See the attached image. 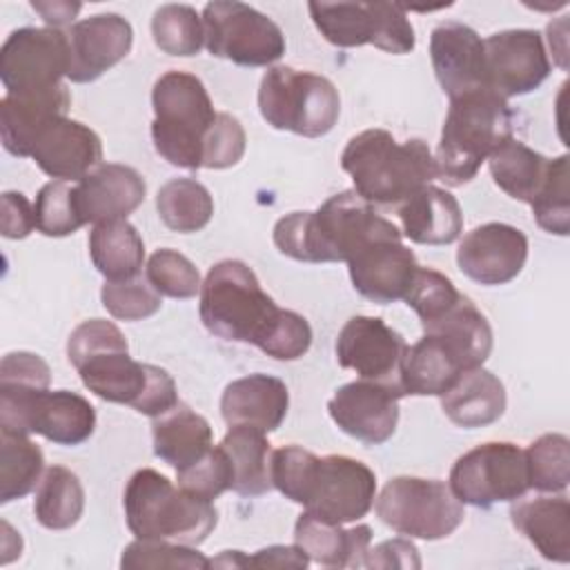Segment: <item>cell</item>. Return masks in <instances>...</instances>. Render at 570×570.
I'll return each mask as SVG.
<instances>
[{"label":"cell","instance_id":"obj_50","mask_svg":"<svg viewBox=\"0 0 570 570\" xmlns=\"http://www.w3.org/2000/svg\"><path fill=\"white\" fill-rule=\"evenodd\" d=\"M312 345V327L305 316L292 309H283L269 338L261 347L267 356L276 361H296Z\"/></svg>","mask_w":570,"mask_h":570},{"label":"cell","instance_id":"obj_6","mask_svg":"<svg viewBox=\"0 0 570 570\" xmlns=\"http://www.w3.org/2000/svg\"><path fill=\"white\" fill-rule=\"evenodd\" d=\"M198 312L214 336L252 343L261 350L283 309L263 292L249 265L227 258L207 272L200 285Z\"/></svg>","mask_w":570,"mask_h":570},{"label":"cell","instance_id":"obj_46","mask_svg":"<svg viewBox=\"0 0 570 570\" xmlns=\"http://www.w3.org/2000/svg\"><path fill=\"white\" fill-rule=\"evenodd\" d=\"M100 301L105 309L120 321H142L154 316L163 301L160 294L149 285L147 278L129 281H105L100 289Z\"/></svg>","mask_w":570,"mask_h":570},{"label":"cell","instance_id":"obj_3","mask_svg":"<svg viewBox=\"0 0 570 570\" xmlns=\"http://www.w3.org/2000/svg\"><path fill=\"white\" fill-rule=\"evenodd\" d=\"M341 167L352 176L354 191L372 205H399L436 178L434 156L423 140L396 142L385 129L352 136Z\"/></svg>","mask_w":570,"mask_h":570},{"label":"cell","instance_id":"obj_30","mask_svg":"<svg viewBox=\"0 0 570 570\" xmlns=\"http://www.w3.org/2000/svg\"><path fill=\"white\" fill-rule=\"evenodd\" d=\"M443 414L463 430L485 428L505 412V387L485 367L463 370L441 394Z\"/></svg>","mask_w":570,"mask_h":570},{"label":"cell","instance_id":"obj_53","mask_svg":"<svg viewBox=\"0 0 570 570\" xmlns=\"http://www.w3.org/2000/svg\"><path fill=\"white\" fill-rule=\"evenodd\" d=\"M365 568H421V559L412 541L387 539L367 550Z\"/></svg>","mask_w":570,"mask_h":570},{"label":"cell","instance_id":"obj_11","mask_svg":"<svg viewBox=\"0 0 570 570\" xmlns=\"http://www.w3.org/2000/svg\"><path fill=\"white\" fill-rule=\"evenodd\" d=\"M309 16L334 47L374 45L387 53H410L414 27L401 4L392 2H309Z\"/></svg>","mask_w":570,"mask_h":570},{"label":"cell","instance_id":"obj_10","mask_svg":"<svg viewBox=\"0 0 570 570\" xmlns=\"http://www.w3.org/2000/svg\"><path fill=\"white\" fill-rule=\"evenodd\" d=\"M376 517L399 534L436 541L463 523V503L439 479L394 476L379 499Z\"/></svg>","mask_w":570,"mask_h":570},{"label":"cell","instance_id":"obj_18","mask_svg":"<svg viewBox=\"0 0 570 570\" xmlns=\"http://www.w3.org/2000/svg\"><path fill=\"white\" fill-rule=\"evenodd\" d=\"M401 396L396 387L361 379L341 385L330 399L327 412L345 434L365 445H381L396 430Z\"/></svg>","mask_w":570,"mask_h":570},{"label":"cell","instance_id":"obj_19","mask_svg":"<svg viewBox=\"0 0 570 570\" xmlns=\"http://www.w3.org/2000/svg\"><path fill=\"white\" fill-rule=\"evenodd\" d=\"M528 258V238L505 223H485L463 236L456 249L459 269L479 285H505Z\"/></svg>","mask_w":570,"mask_h":570},{"label":"cell","instance_id":"obj_41","mask_svg":"<svg viewBox=\"0 0 570 570\" xmlns=\"http://www.w3.org/2000/svg\"><path fill=\"white\" fill-rule=\"evenodd\" d=\"M151 38L163 53L196 56L205 45L203 18L189 4H163L154 11Z\"/></svg>","mask_w":570,"mask_h":570},{"label":"cell","instance_id":"obj_26","mask_svg":"<svg viewBox=\"0 0 570 570\" xmlns=\"http://www.w3.org/2000/svg\"><path fill=\"white\" fill-rule=\"evenodd\" d=\"M287 385L269 374H249L232 381L220 396V414L229 428L247 425L274 432L287 416Z\"/></svg>","mask_w":570,"mask_h":570},{"label":"cell","instance_id":"obj_9","mask_svg":"<svg viewBox=\"0 0 570 570\" xmlns=\"http://www.w3.org/2000/svg\"><path fill=\"white\" fill-rule=\"evenodd\" d=\"M0 428L40 434L56 445H80L96 430V410L69 390L0 385Z\"/></svg>","mask_w":570,"mask_h":570},{"label":"cell","instance_id":"obj_48","mask_svg":"<svg viewBox=\"0 0 570 570\" xmlns=\"http://www.w3.org/2000/svg\"><path fill=\"white\" fill-rule=\"evenodd\" d=\"M459 296L461 292L445 274L432 267H419L403 301L419 314L423 325L439 316L443 309H448Z\"/></svg>","mask_w":570,"mask_h":570},{"label":"cell","instance_id":"obj_31","mask_svg":"<svg viewBox=\"0 0 570 570\" xmlns=\"http://www.w3.org/2000/svg\"><path fill=\"white\" fill-rule=\"evenodd\" d=\"M514 528L548 561H570V503L568 497H534L510 508Z\"/></svg>","mask_w":570,"mask_h":570},{"label":"cell","instance_id":"obj_8","mask_svg":"<svg viewBox=\"0 0 570 570\" xmlns=\"http://www.w3.org/2000/svg\"><path fill=\"white\" fill-rule=\"evenodd\" d=\"M258 109L263 120L278 131L321 138L338 120L341 96L325 76L276 65L261 78Z\"/></svg>","mask_w":570,"mask_h":570},{"label":"cell","instance_id":"obj_22","mask_svg":"<svg viewBox=\"0 0 570 570\" xmlns=\"http://www.w3.org/2000/svg\"><path fill=\"white\" fill-rule=\"evenodd\" d=\"M430 60L441 89L456 98L485 87L483 40L461 22H441L430 36Z\"/></svg>","mask_w":570,"mask_h":570},{"label":"cell","instance_id":"obj_1","mask_svg":"<svg viewBox=\"0 0 570 570\" xmlns=\"http://www.w3.org/2000/svg\"><path fill=\"white\" fill-rule=\"evenodd\" d=\"M67 356L82 385L102 401L131 405L151 419L178 405L174 379L158 365L134 361L127 338L111 321L80 323L67 341Z\"/></svg>","mask_w":570,"mask_h":570},{"label":"cell","instance_id":"obj_45","mask_svg":"<svg viewBox=\"0 0 570 570\" xmlns=\"http://www.w3.org/2000/svg\"><path fill=\"white\" fill-rule=\"evenodd\" d=\"M120 568L125 570H145V568H185V570H205L209 559L198 552L194 546L174 543V541H154L136 539L131 541L120 557Z\"/></svg>","mask_w":570,"mask_h":570},{"label":"cell","instance_id":"obj_51","mask_svg":"<svg viewBox=\"0 0 570 570\" xmlns=\"http://www.w3.org/2000/svg\"><path fill=\"white\" fill-rule=\"evenodd\" d=\"M51 370L33 352H11L0 363V385L49 387Z\"/></svg>","mask_w":570,"mask_h":570},{"label":"cell","instance_id":"obj_54","mask_svg":"<svg viewBox=\"0 0 570 570\" xmlns=\"http://www.w3.org/2000/svg\"><path fill=\"white\" fill-rule=\"evenodd\" d=\"M307 554L294 546H267L252 557H247V568H307Z\"/></svg>","mask_w":570,"mask_h":570},{"label":"cell","instance_id":"obj_5","mask_svg":"<svg viewBox=\"0 0 570 570\" xmlns=\"http://www.w3.org/2000/svg\"><path fill=\"white\" fill-rule=\"evenodd\" d=\"M127 528L136 539L200 546L218 523L214 501L174 485L165 474L142 468L131 474L122 494Z\"/></svg>","mask_w":570,"mask_h":570},{"label":"cell","instance_id":"obj_23","mask_svg":"<svg viewBox=\"0 0 570 570\" xmlns=\"http://www.w3.org/2000/svg\"><path fill=\"white\" fill-rule=\"evenodd\" d=\"M147 185L142 176L127 165L100 163L76 183L73 196L82 223H107L127 218L145 200Z\"/></svg>","mask_w":570,"mask_h":570},{"label":"cell","instance_id":"obj_13","mask_svg":"<svg viewBox=\"0 0 570 570\" xmlns=\"http://www.w3.org/2000/svg\"><path fill=\"white\" fill-rule=\"evenodd\" d=\"M376 499V474L352 456H314L298 505L327 523H354L363 519Z\"/></svg>","mask_w":570,"mask_h":570},{"label":"cell","instance_id":"obj_38","mask_svg":"<svg viewBox=\"0 0 570 570\" xmlns=\"http://www.w3.org/2000/svg\"><path fill=\"white\" fill-rule=\"evenodd\" d=\"M45 474L42 450L29 434L0 428V501L27 497Z\"/></svg>","mask_w":570,"mask_h":570},{"label":"cell","instance_id":"obj_21","mask_svg":"<svg viewBox=\"0 0 570 570\" xmlns=\"http://www.w3.org/2000/svg\"><path fill=\"white\" fill-rule=\"evenodd\" d=\"M347 269L363 298L387 305L405 298L419 263L401 240H374L347 261Z\"/></svg>","mask_w":570,"mask_h":570},{"label":"cell","instance_id":"obj_32","mask_svg":"<svg viewBox=\"0 0 570 570\" xmlns=\"http://www.w3.org/2000/svg\"><path fill=\"white\" fill-rule=\"evenodd\" d=\"M154 454L176 472L189 468L212 448V428L187 405H176L151 423Z\"/></svg>","mask_w":570,"mask_h":570},{"label":"cell","instance_id":"obj_35","mask_svg":"<svg viewBox=\"0 0 570 570\" xmlns=\"http://www.w3.org/2000/svg\"><path fill=\"white\" fill-rule=\"evenodd\" d=\"M461 372V363L445 350V345L423 334L421 341L405 347L399 383L403 396H441Z\"/></svg>","mask_w":570,"mask_h":570},{"label":"cell","instance_id":"obj_29","mask_svg":"<svg viewBox=\"0 0 570 570\" xmlns=\"http://www.w3.org/2000/svg\"><path fill=\"white\" fill-rule=\"evenodd\" d=\"M403 236L419 245H448L461 236L463 214L459 200L434 185H425L399 203Z\"/></svg>","mask_w":570,"mask_h":570},{"label":"cell","instance_id":"obj_49","mask_svg":"<svg viewBox=\"0 0 570 570\" xmlns=\"http://www.w3.org/2000/svg\"><path fill=\"white\" fill-rule=\"evenodd\" d=\"M247 136L240 120L232 114L218 111L203 142V167L227 169L234 167L245 154Z\"/></svg>","mask_w":570,"mask_h":570},{"label":"cell","instance_id":"obj_27","mask_svg":"<svg viewBox=\"0 0 570 570\" xmlns=\"http://www.w3.org/2000/svg\"><path fill=\"white\" fill-rule=\"evenodd\" d=\"M372 541V528L365 523L343 528L303 512L294 525V543L309 561L327 568H361Z\"/></svg>","mask_w":570,"mask_h":570},{"label":"cell","instance_id":"obj_47","mask_svg":"<svg viewBox=\"0 0 570 570\" xmlns=\"http://www.w3.org/2000/svg\"><path fill=\"white\" fill-rule=\"evenodd\" d=\"M178 485L205 501L218 499L225 490H232V463L220 445H212L205 456L185 470L176 472Z\"/></svg>","mask_w":570,"mask_h":570},{"label":"cell","instance_id":"obj_52","mask_svg":"<svg viewBox=\"0 0 570 570\" xmlns=\"http://www.w3.org/2000/svg\"><path fill=\"white\" fill-rule=\"evenodd\" d=\"M36 229L33 205L20 191L2 194V236L4 238H27Z\"/></svg>","mask_w":570,"mask_h":570},{"label":"cell","instance_id":"obj_12","mask_svg":"<svg viewBox=\"0 0 570 570\" xmlns=\"http://www.w3.org/2000/svg\"><path fill=\"white\" fill-rule=\"evenodd\" d=\"M205 47L240 67H267L285 53L281 27L258 9L236 0H214L203 9Z\"/></svg>","mask_w":570,"mask_h":570},{"label":"cell","instance_id":"obj_14","mask_svg":"<svg viewBox=\"0 0 570 570\" xmlns=\"http://www.w3.org/2000/svg\"><path fill=\"white\" fill-rule=\"evenodd\" d=\"M448 481L452 494L474 508L517 501L530 488L523 450L508 441H488L461 454Z\"/></svg>","mask_w":570,"mask_h":570},{"label":"cell","instance_id":"obj_56","mask_svg":"<svg viewBox=\"0 0 570 570\" xmlns=\"http://www.w3.org/2000/svg\"><path fill=\"white\" fill-rule=\"evenodd\" d=\"M247 568V554L240 550H225L216 559H209V568Z\"/></svg>","mask_w":570,"mask_h":570},{"label":"cell","instance_id":"obj_55","mask_svg":"<svg viewBox=\"0 0 570 570\" xmlns=\"http://www.w3.org/2000/svg\"><path fill=\"white\" fill-rule=\"evenodd\" d=\"M31 7L42 16L45 22H49L53 29L67 24L73 20V16L80 11L78 2H31Z\"/></svg>","mask_w":570,"mask_h":570},{"label":"cell","instance_id":"obj_16","mask_svg":"<svg viewBox=\"0 0 570 570\" xmlns=\"http://www.w3.org/2000/svg\"><path fill=\"white\" fill-rule=\"evenodd\" d=\"M485 87L501 98L534 91L550 73L543 38L534 29H508L483 40Z\"/></svg>","mask_w":570,"mask_h":570},{"label":"cell","instance_id":"obj_25","mask_svg":"<svg viewBox=\"0 0 570 570\" xmlns=\"http://www.w3.org/2000/svg\"><path fill=\"white\" fill-rule=\"evenodd\" d=\"M31 158L56 180H82L100 165L102 142L94 129L62 116L40 134Z\"/></svg>","mask_w":570,"mask_h":570},{"label":"cell","instance_id":"obj_33","mask_svg":"<svg viewBox=\"0 0 570 570\" xmlns=\"http://www.w3.org/2000/svg\"><path fill=\"white\" fill-rule=\"evenodd\" d=\"M220 448L232 463V490L240 497H261L272 485V448L265 432L247 425L229 428Z\"/></svg>","mask_w":570,"mask_h":570},{"label":"cell","instance_id":"obj_44","mask_svg":"<svg viewBox=\"0 0 570 570\" xmlns=\"http://www.w3.org/2000/svg\"><path fill=\"white\" fill-rule=\"evenodd\" d=\"M145 278L160 296L169 298H194L200 294L203 285L196 265L185 254L169 247H163L149 256Z\"/></svg>","mask_w":570,"mask_h":570},{"label":"cell","instance_id":"obj_34","mask_svg":"<svg viewBox=\"0 0 570 570\" xmlns=\"http://www.w3.org/2000/svg\"><path fill=\"white\" fill-rule=\"evenodd\" d=\"M89 256L107 281H129L140 276L145 243L127 218L107 220L94 225L89 234Z\"/></svg>","mask_w":570,"mask_h":570},{"label":"cell","instance_id":"obj_28","mask_svg":"<svg viewBox=\"0 0 570 570\" xmlns=\"http://www.w3.org/2000/svg\"><path fill=\"white\" fill-rule=\"evenodd\" d=\"M421 327L425 336L441 341L463 370L483 365L492 352V327L465 294Z\"/></svg>","mask_w":570,"mask_h":570},{"label":"cell","instance_id":"obj_4","mask_svg":"<svg viewBox=\"0 0 570 570\" xmlns=\"http://www.w3.org/2000/svg\"><path fill=\"white\" fill-rule=\"evenodd\" d=\"M512 122L508 100L488 87L450 98L434 156L436 176L450 187L470 183L488 156L512 138Z\"/></svg>","mask_w":570,"mask_h":570},{"label":"cell","instance_id":"obj_24","mask_svg":"<svg viewBox=\"0 0 570 570\" xmlns=\"http://www.w3.org/2000/svg\"><path fill=\"white\" fill-rule=\"evenodd\" d=\"M71 94L65 85L27 91L4 94L0 100V136L11 156L27 158L33 154L40 134L56 120L67 116Z\"/></svg>","mask_w":570,"mask_h":570},{"label":"cell","instance_id":"obj_40","mask_svg":"<svg viewBox=\"0 0 570 570\" xmlns=\"http://www.w3.org/2000/svg\"><path fill=\"white\" fill-rule=\"evenodd\" d=\"M528 485L539 492H563L570 481V441L563 434H541L523 450Z\"/></svg>","mask_w":570,"mask_h":570},{"label":"cell","instance_id":"obj_20","mask_svg":"<svg viewBox=\"0 0 570 570\" xmlns=\"http://www.w3.org/2000/svg\"><path fill=\"white\" fill-rule=\"evenodd\" d=\"M71 82H94L118 65L134 42L131 24L118 13H98L73 22L67 29Z\"/></svg>","mask_w":570,"mask_h":570},{"label":"cell","instance_id":"obj_17","mask_svg":"<svg viewBox=\"0 0 570 570\" xmlns=\"http://www.w3.org/2000/svg\"><path fill=\"white\" fill-rule=\"evenodd\" d=\"M407 343L379 316H352L336 336V361L365 381L385 383L401 394L399 372Z\"/></svg>","mask_w":570,"mask_h":570},{"label":"cell","instance_id":"obj_2","mask_svg":"<svg viewBox=\"0 0 570 570\" xmlns=\"http://www.w3.org/2000/svg\"><path fill=\"white\" fill-rule=\"evenodd\" d=\"M272 236L281 254L303 263H347L374 240H401L399 227L354 189L330 196L316 212L278 218Z\"/></svg>","mask_w":570,"mask_h":570},{"label":"cell","instance_id":"obj_42","mask_svg":"<svg viewBox=\"0 0 570 570\" xmlns=\"http://www.w3.org/2000/svg\"><path fill=\"white\" fill-rule=\"evenodd\" d=\"M530 207L537 225L548 234L566 236L570 232V185L566 154L550 160L548 176Z\"/></svg>","mask_w":570,"mask_h":570},{"label":"cell","instance_id":"obj_36","mask_svg":"<svg viewBox=\"0 0 570 570\" xmlns=\"http://www.w3.org/2000/svg\"><path fill=\"white\" fill-rule=\"evenodd\" d=\"M488 165L499 189L510 198L530 205L548 176L550 158L514 138H508L488 156Z\"/></svg>","mask_w":570,"mask_h":570},{"label":"cell","instance_id":"obj_43","mask_svg":"<svg viewBox=\"0 0 570 570\" xmlns=\"http://www.w3.org/2000/svg\"><path fill=\"white\" fill-rule=\"evenodd\" d=\"M76 185L69 180H51L40 187L33 214H36V229L51 238H62L78 232L85 223L76 207L73 196Z\"/></svg>","mask_w":570,"mask_h":570},{"label":"cell","instance_id":"obj_7","mask_svg":"<svg viewBox=\"0 0 570 570\" xmlns=\"http://www.w3.org/2000/svg\"><path fill=\"white\" fill-rule=\"evenodd\" d=\"M151 140L156 151L174 167L200 169L203 142L216 120L203 80L187 71H165L151 89Z\"/></svg>","mask_w":570,"mask_h":570},{"label":"cell","instance_id":"obj_37","mask_svg":"<svg viewBox=\"0 0 570 570\" xmlns=\"http://www.w3.org/2000/svg\"><path fill=\"white\" fill-rule=\"evenodd\" d=\"M82 510L85 490L80 479L62 465L47 468L36 488V521L47 530H67L80 521Z\"/></svg>","mask_w":570,"mask_h":570},{"label":"cell","instance_id":"obj_39","mask_svg":"<svg viewBox=\"0 0 570 570\" xmlns=\"http://www.w3.org/2000/svg\"><path fill=\"white\" fill-rule=\"evenodd\" d=\"M156 209L171 232L194 234L212 220L214 200L209 189L196 178H171L158 189Z\"/></svg>","mask_w":570,"mask_h":570},{"label":"cell","instance_id":"obj_15","mask_svg":"<svg viewBox=\"0 0 570 570\" xmlns=\"http://www.w3.org/2000/svg\"><path fill=\"white\" fill-rule=\"evenodd\" d=\"M67 71V31L53 27H20L7 36L0 49V80L7 94L58 87Z\"/></svg>","mask_w":570,"mask_h":570}]
</instances>
